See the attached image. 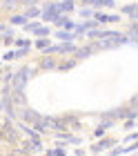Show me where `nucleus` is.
<instances>
[{
    "label": "nucleus",
    "instance_id": "nucleus-1",
    "mask_svg": "<svg viewBox=\"0 0 138 156\" xmlns=\"http://www.w3.org/2000/svg\"><path fill=\"white\" fill-rule=\"evenodd\" d=\"M36 72H38V67H36V65H23L20 69H16V72H13V78H11V89L25 91L27 83L36 76Z\"/></svg>",
    "mask_w": 138,
    "mask_h": 156
},
{
    "label": "nucleus",
    "instance_id": "nucleus-2",
    "mask_svg": "<svg viewBox=\"0 0 138 156\" xmlns=\"http://www.w3.org/2000/svg\"><path fill=\"white\" fill-rule=\"evenodd\" d=\"M60 13V5L58 0H47L40 7V23H54V18Z\"/></svg>",
    "mask_w": 138,
    "mask_h": 156
},
{
    "label": "nucleus",
    "instance_id": "nucleus-3",
    "mask_svg": "<svg viewBox=\"0 0 138 156\" xmlns=\"http://www.w3.org/2000/svg\"><path fill=\"white\" fill-rule=\"evenodd\" d=\"M0 129H2V138H5V143H9V145H13V147L18 145V140H20V132L16 129V125H13L11 120H7V123L0 127Z\"/></svg>",
    "mask_w": 138,
    "mask_h": 156
},
{
    "label": "nucleus",
    "instance_id": "nucleus-4",
    "mask_svg": "<svg viewBox=\"0 0 138 156\" xmlns=\"http://www.w3.org/2000/svg\"><path fill=\"white\" fill-rule=\"evenodd\" d=\"M16 114H18V118H16V120H23V123H27V125H34L36 120H38V118L42 116L40 112L31 109V107H29V105H25V107L16 109Z\"/></svg>",
    "mask_w": 138,
    "mask_h": 156
},
{
    "label": "nucleus",
    "instance_id": "nucleus-5",
    "mask_svg": "<svg viewBox=\"0 0 138 156\" xmlns=\"http://www.w3.org/2000/svg\"><path fill=\"white\" fill-rule=\"evenodd\" d=\"M116 145V138H111V136H100L98 138V143H94L91 147H89V154H100V152H107L109 147H114Z\"/></svg>",
    "mask_w": 138,
    "mask_h": 156
},
{
    "label": "nucleus",
    "instance_id": "nucleus-6",
    "mask_svg": "<svg viewBox=\"0 0 138 156\" xmlns=\"http://www.w3.org/2000/svg\"><path fill=\"white\" fill-rule=\"evenodd\" d=\"M56 65H58V56H49V54H42L40 58H38V67L40 72H54L56 69Z\"/></svg>",
    "mask_w": 138,
    "mask_h": 156
},
{
    "label": "nucleus",
    "instance_id": "nucleus-7",
    "mask_svg": "<svg viewBox=\"0 0 138 156\" xmlns=\"http://www.w3.org/2000/svg\"><path fill=\"white\" fill-rule=\"evenodd\" d=\"M76 42H56V56L58 58H65V56H71L76 51Z\"/></svg>",
    "mask_w": 138,
    "mask_h": 156
},
{
    "label": "nucleus",
    "instance_id": "nucleus-8",
    "mask_svg": "<svg viewBox=\"0 0 138 156\" xmlns=\"http://www.w3.org/2000/svg\"><path fill=\"white\" fill-rule=\"evenodd\" d=\"M94 54H96V51H94V49H91V45H89V42H85V45L76 47V51L71 54V56H74V58H76L78 62H80V60H85V58H91Z\"/></svg>",
    "mask_w": 138,
    "mask_h": 156
},
{
    "label": "nucleus",
    "instance_id": "nucleus-9",
    "mask_svg": "<svg viewBox=\"0 0 138 156\" xmlns=\"http://www.w3.org/2000/svg\"><path fill=\"white\" fill-rule=\"evenodd\" d=\"M76 65H78V60L74 58V56H65V58H58L56 69L58 72H69V69H74Z\"/></svg>",
    "mask_w": 138,
    "mask_h": 156
},
{
    "label": "nucleus",
    "instance_id": "nucleus-10",
    "mask_svg": "<svg viewBox=\"0 0 138 156\" xmlns=\"http://www.w3.org/2000/svg\"><path fill=\"white\" fill-rule=\"evenodd\" d=\"M51 40H60V42H76V36H74V31H67V29H58L54 34V38Z\"/></svg>",
    "mask_w": 138,
    "mask_h": 156
},
{
    "label": "nucleus",
    "instance_id": "nucleus-11",
    "mask_svg": "<svg viewBox=\"0 0 138 156\" xmlns=\"http://www.w3.org/2000/svg\"><path fill=\"white\" fill-rule=\"evenodd\" d=\"M18 7H20L18 0H0V11L7 13V16H9V13H13Z\"/></svg>",
    "mask_w": 138,
    "mask_h": 156
},
{
    "label": "nucleus",
    "instance_id": "nucleus-12",
    "mask_svg": "<svg viewBox=\"0 0 138 156\" xmlns=\"http://www.w3.org/2000/svg\"><path fill=\"white\" fill-rule=\"evenodd\" d=\"M120 13H125V16H129V18L138 16V2L134 0V2H127V5H122V7H120Z\"/></svg>",
    "mask_w": 138,
    "mask_h": 156
},
{
    "label": "nucleus",
    "instance_id": "nucleus-13",
    "mask_svg": "<svg viewBox=\"0 0 138 156\" xmlns=\"http://www.w3.org/2000/svg\"><path fill=\"white\" fill-rule=\"evenodd\" d=\"M136 116H138V112H136V107H132V105L120 107V112H118V118H120V120H125V118H136Z\"/></svg>",
    "mask_w": 138,
    "mask_h": 156
},
{
    "label": "nucleus",
    "instance_id": "nucleus-14",
    "mask_svg": "<svg viewBox=\"0 0 138 156\" xmlns=\"http://www.w3.org/2000/svg\"><path fill=\"white\" fill-rule=\"evenodd\" d=\"M31 34H34V38H45V36H51V29L47 27V23H40Z\"/></svg>",
    "mask_w": 138,
    "mask_h": 156
},
{
    "label": "nucleus",
    "instance_id": "nucleus-15",
    "mask_svg": "<svg viewBox=\"0 0 138 156\" xmlns=\"http://www.w3.org/2000/svg\"><path fill=\"white\" fill-rule=\"evenodd\" d=\"M25 18L27 20L40 18V5H29V7H25Z\"/></svg>",
    "mask_w": 138,
    "mask_h": 156
},
{
    "label": "nucleus",
    "instance_id": "nucleus-16",
    "mask_svg": "<svg viewBox=\"0 0 138 156\" xmlns=\"http://www.w3.org/2000/svg\"><path fill=\"white\" fill-rule=\"evenodd\" d=\"M116 7V0H94L91 2V9H114Z\"/></svg>",
    "mask_w": 138,
    "mask_h": 156
},
{
    "label": "nucleus",
    "instance_id": "nucleus-17",
    "mask_svg": "<svg viewBox=\"0 0 138 156\" xmlns=\"http://www.w3.org/2000/svg\"><path fill=\"white\" fill-rule=\"evenodd\" d=\"M58 5H60V13L76 11V0H58Z\"/></svg>",
    "mask_w": 138,
    "mask_h": 156
},
{
    "label": "nucleus",
    "instance_id": "nucleus-18",
    "mask_svg": "<svg viewBox=\"0 0 138 156\" xmlns=\"http://www.w3.org/2000/svg\"><path fill=\"white\" fill-rule=\"evenodd\" d=\"M25 23H27L25 13H9V25L11 27H23Z\"/></svg>",
    "mask_w": 138,
    "mask_h": 156
},
{
    "label": "nucleus",
    "instance_id": "nucleus-19",
    "mask_svg": "<svg viewBox=\"0 0 138 156\" xmlns=\"http://www.w3.org/2000/svg\"><path fill=\"white\" fill-rule=\"evenodd\" d=\"M51 45V36H45V38H36L34 42H31V47H36V49H45V47H49Z\"/></svg>",
    "mask_w": 138,
    "mask_h": 156
},
{
    "label": "nucleus",
    "instance_id": "nucleus-20",
    "mask_svg": "<svg viewBox=\"0 0 138 156\" xmlns=\"http://www.w3.org/2000/svg\"><path fill=\"white\" fill-rule=\"evenodd\" d=\"M42 152H45L47 156H65V154H67V150H65V143L51 147V150H42Z\"/></svg>",
    "mask_w": 138,
    "mask_h": 156
},
{
    "label": "nucleus",
    "instance_id": "nucleus-21",
    "mask_svg": "<svg viewBox=\"0 0 138 156\" xmlns=\"http://www.w3.org/2000/svg\"><path fill=\"white\" fill-rule=\"evenodd\" d=\"M38 25H40V18H34V20H27V23L23 25V29H25V34H31Z\"/></svg>",
    "mask_w": 138,
    "mask_h": 156
},
{
    "label": "nucleus",
    "instance_id": "nucleus-22",
    "mask_svg": "<svg viewBox=\"0 0 138 156\" xmlns=\"http://www.w3.org/2000/svg\"><path fill=\"white\" fill-rule=\"evenodd\" d=\"M27 56H29L27 47H16V49H13V58H16V60H23V58H27Z\"/></svg>",
    "mask_w": 138,
    "mask_h": 156
},
{
    "label": "nucleus",
    "instance_id": "nucleus-23",
    "mask_svg": "<svg viewBox=\"0 0 138 156\" xmlns=\"http://www.w3.org/2000/svg\"><path fill=\"white\" fill-rule=\"evenodd\" d=\"M76 9H78V16H80L83 20L94 16V9H91V7H76Z\"/></svg>",
    "mask_w": 138,
    "mask_h": 156
},
{
    "label": "nucleus",
    "instance_id": "nucleus-24",
    "mask_svg": "<svg viewBox=\"0 0 138 156\" xmlns=\"http://www.w3.org/2000/svg\"><path fill=\"white\" fill-rule=\"evenodd\" d=\"M136 31H138V16L129 18V23H127V34H136Z\"/></svg>",
    "mask_w": 138,
    "mask_h": 156
},
{
    "label": "nucleus",
    "instance_id": "nucleus-25",
    "mask_svg": "<svg viewBox=\"0 0 138 156\" xmlns=\"http://www.w3.org/2000/svg\"><path fill=\"white\" fill-rule=\"evenodd\" d=\"M13 47H27V49H31V40H29V38H13Z\"/></svg>",
    "mask_w": 138,
    "mask_h": 156
},
{
    "label": "nucleus",
    "instance_id": "nucleus-26",
    "mask_svg": "<svg viewBox=\"0 0 138 156\" xmlns=\"http://www.w3.org/2000/svg\"><path fill=\"white\" fill-rule=\"evenodd\" d=\"M0 60H2V62H11V60H16V58H13V49L7 47V51L0 56Z\"/></svg>",
    "mask_w": 138,
    "mask_h": 156
},
{
    "label": "nucleus",
    "instance_id": "nucleus-27",
    "mask_svg": "<svg viewBox=\"0 0 138 156\" xmlns=\"http://www.w3.org/2000/svg\"><path fill=\"white\" fill-rule=\"evenodd\" d=\"M125 129H136V118H125Z\"/></svg>",
    "mask_w": 138,
    "mask_h": 156
},
{
    "label": "nucleus",
    "instance_id": "nucleus-28",
    "mask_svg": "<svg viewBox=\"0 0 138 156\" xmlns=\"http://www.w3.org/2000/svg\"><path fill=\"white\" fill-rule=\"evenodd\" d=\"M134 140H138V134H136V129H134V132H129L127 136H125V143H134Z\"/></svg>",
    "mask_w": 138,
    "mask_h": 156
},
{
    "label": "nucleus",
    "instance_id": "nucleus-29",
    "mask_svg": "<svg viewBox=\"0 0 138 156\" xmlns=\"http://www.w3.org/2000/svg\"><path fill=\"white\" fill-rule=\"evenodd\" d=\"M20 7H29V5H40L42 0H18Z\"/></svg>",
    "mask_w": 138,
    "mask_h": 156
},
{
    "label": "nucleus",
    "instance_id": "nucleus-30",
    "mask_svg": "<svg viewBox=\"0 0 138 156\" xmlns=\"http://www.w3.org/2000/svg\"><path fill=\"white\" fill-rule=\"evenodd\" d=\"M107 23H120V16L118 13H107Z\"/></svg>",
    "mask_w": 138,
    "mask_h": 156
},
{
    "label": "nucleus",
    "instance_id": "nucleus-31",
    "mask_svg": "<svg viewBox=\"0 0 138 156\" xmlns=\"http://www.w3.org/2000/svg\"><path fill=\"white\" fill-rule=\"evenodd\" d=\"M127 105H132V107H136V105H138V96L134 94L132 98H129V103H127Z\"/></svg>",
    "mask_w": 138,
    "mask_h": 156
},
{
    "label": "nucleus",
    "instance_id": "nucleus-32",
    "mask_svg": "<svg viewBox=\"0 0 138 156\" xmlns=\"http://www.w3.org/2000/svg\"><path fill=\"white\" fill-rule=\"evenodd\" d=\"M94 0H80V7H91Z\"/></svg>",
    "mask_w": 138,
    "mask_h": 156
},
{
    "label": "nucleus",
    "instance_id": "nucleus-33",
    "mask_svg": "<svg viewBox=\"0 0 138 156\" xmlns=\"http://www.w3.org/2000/svg\"><path fill=\"white\" fill-rule=\"evenodd\" d=\"M5 29H7V23H0V34H2Z\"/></svg>",
    "mask_w": 138,
    "mask_h": 156
},
{
    "label": "nucleus",
    "instance_id": "nucleus-34",
    "mask_svg": "<svg viewBox=\"0 0 138 156\" xmlns=\"http://www.w3.org/2000/svg\"><path fill=\"white\" fill-rule=\"evenodd\" d=\"M0 143H5V138H2V129H0Z\"/></svg>",
    "mask_w": 138,
    "mask_h": 156
},
{
    "label": "nucleus",
    "instance_id": "nucleus-35",
    "mask_svg": "<svg viewBox=\"0 0 138 156\" xmlns=\"http://www.w3.org/2000/svg\"><path fill=\"white\" fill-rule=\"evenodd\" d=\"M0 74H2V65H0Z\"/></svg>",
    "mask_w": 138,
    "mask_h": 156
},
{
    "label": "nucleus",
    "instance_id": "nucleus-36",
    "mask_svg": "<svg viewBox=\"0 0 138 156\" xmlns=\"http://www.w3.org/2000/svg\"><path fill=\"white\" fill-rule=\"evenodd\" d=\"M0 65H2V60H0Z\"/></svg>",
    "mask_w": 138,
    "mask_h": 156
},
{
    "label": "nucleus",
    "instance_id": "nucleus-37",
    "mask_svg": "<svg viewBox=\"0 0 138 156\" xmlns=\"http://www.w3.org/2000/svg\"><path fill=\"white\" fill-rule=\"evenodd\" d=\"M0 16H2V11H0Z\"/></svg>",
    "mask_w": 138,
    "mask_h": 156
}]
</instances>
